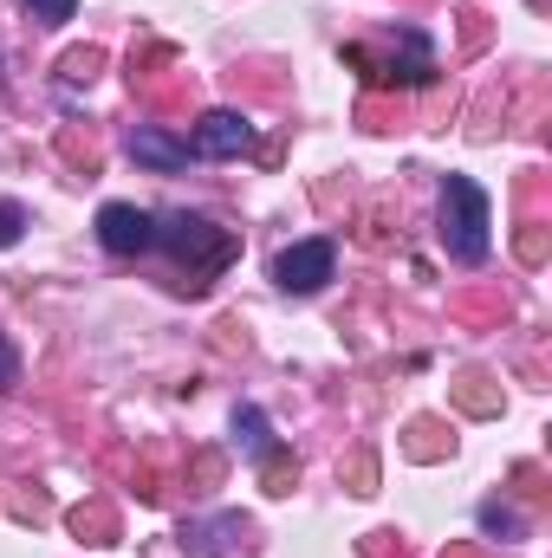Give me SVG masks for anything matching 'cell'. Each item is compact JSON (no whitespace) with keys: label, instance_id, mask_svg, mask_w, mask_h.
Masks as SVG:
<instances>
[{"label":"cell","instance_id":"5b68a950","mask_svg":"<svg viewBox=\"0 0 552 558\" xmlns=\"http://www.w3.org/2000/svg\"><path fill=\"white\" fill-rule=\"evenodd\" d=\"M189 149L208 156V162L248 156V149H254V124H248L241 111H202V124H195V143H189Z\"/></svg>","mask_w":552,"mask_h":558},{"label":"cell","instance_id":"6da1fadb","mask_svg":"<svg viewBox=\"0 0 552 558\" xmlns=\"http://www.w3.org/2000/svg\"><path fill=\"white\" fill-rule=\"evenodd\" d=\"M494 208H488V189L475 175H442V247L455 267H481L488 247H494Z\"/></svg>","mask_w":552,"mask_h":558},{"label":"cell","instance_id":"8fae6325","mask_svg":"<svg viewBox=\"0 0 552 558\" xmlns=\"http://www.w3.org/2000/svg\"><path fill=\"white\" fill-rule=\"evenodd\" d=\"M481 526H488V533H507V539H514V533H520V520H514V513H507V507H494V500H488V507H481Z\"/></svg>","mask_w":552,"mask_h":558},{"label":"cell","instance_id":"52a82bcc","mask_svg":"<svg viewBox=\"0 0 552 558\" xmlns=\"http://www.w3.org/2000/svg\"><path fill=\"white\" fill-rule=\"evenodd\" d=\"M235 441H241L254 461H267V454H274V428H267V416H261L254 403H241V410H235Z\"/></svg>","mask_w":552,"mask_h":558},{"label":"cell","instance_id":"30bf717a","mask_svg":"<svg viewBox=\"0 0 552 558\" xmlns=\"http://www.w3.org/2000/svg\"><path fill=\"white\" fill-rule=\"evenodd\" d=\"M7 390H20V351H13V338H0V397Z\"/></svg>","mask_w":552,"mask_h":558},{"label":"cell","instance_id":"277c9868","mask_svg":"<svg viewBox=\"0 0 552 558\" xmlns=\"http://www.w3.org/2000/svg\"><path fill=\"white\" fill-rule=\"evenodd\" d=\"M98 247L131 260V254H149L156 247V215L137 208V202H105L98 208Z\"/></svg>","mask_w":552,"mask_h":558},{"label":"cell","instance_id":"8992f818","mask_svg":"<svg viewBox=\"0 0 552 558\" xmlns=\"http://www.w3.org/2000/svg\"><path fill=\"white\" fill-rule=\"evenodd\" d=\"M131 156H137L143 169H156V175H182L189 169V143H176L169 131H156V124H137L131 131Z\"/></svg>","mask_w":552,"mask_h":558},{"label":"cell","instance_id":"9c48e42d","mask_svg":"<svg viewBox=\"0 0 552 558\" xmlns=\"http://www.w3.org/2000/svg\"><path fill=\"white\" fill-rule=\"evenodd\" d=\"M33 7V20H46V26H65L72 13H79V0H26Z\"/></svg>","mask_w":552,"mask_h":558},{"label":"cell","instance_id":"ba28073f","mask_svg":"<svg viewBox=\"0 0 552 558\" xmlns=\"http://www.w3.org/2000/svg\"><path fill=\"white\" fill-rule=\"evenodd\" d=\"M26 234V208L20 202H0V247H13Z\"/></svg>","mask_w":552,"mask_h":558},{"label":"cell","instance_id":"3957f363","mask_svg":"<svg viewBox=\"0 0 552 558\" xmlns=\"http://www.w3.org/2000/svg\"><path fill=\"white\" fill-rule=\"evenodd\" d=\"M332 274H338V247L332 241H299V247H286L274 260V286L286 299H312Z\"/></svg>","mask_w":552,"mask_h":558},{"label":"cell","instance_id":"7a4b0ae2","mask_svg":"<svg viewBox=\"0 0 552 558\" xmlns=\"http://www.w3.org/2000/svg\"><path fill=\"white\" fill-rule=\"evenodd\" d=\"M156 247H169L176 260H195V254H202V274H221V267L235 260V241H228L215 221H202V215H169V221H156Z\"/></svg>","mask_w":552,"mask_h":558}]
</instances>
